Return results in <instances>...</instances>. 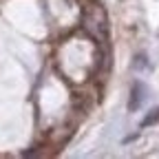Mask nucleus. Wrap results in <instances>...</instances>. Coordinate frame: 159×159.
Wrapping results in <instances>:
<instances>
[{
  "label": "nucleus",
  "instance_id": "3",
  "mask_svg": "<svg viewBox=\"0 0 159 159\" xmlns=\"http://www.w3.org/2000/svg\"><path fill=\"white\" fill-rule=\"evenodd\" d=\"M157 122H159V106L152 108V111L142 119V126H152V124H157Z\"/></svg>",
  "mask_w": 159,
  "mask_h": 159
},
{
  "label": "nucleus",
  "instance_id": "1",
  "mask_svg": "<svg viewBox=\"0 0 159 159\" xmlns=\"http://www.w3.org/2000/svg\"><path fill=\"white\" fill-rule=\"evenodd\" d=\"M82 25H84V31L95 42H106L108 40V16H106V9L97 0H91L84 7Z\"/></svg>",
  "mask_w": 159,
  "mask_h": 159
},
{
  "label": "nucleus",
  "instance_id": "2",
  "mask_svg": "<svg viewBox=\"0 0 159 159\" xmlns=\"http://www.w3.org/2000/svg\"><path fill=\"white\" fill-rule=\"evenodd\" d=\"M142 99H144V86L142 84H135L133 91H130V102H128V108L130 111H137L139 104H142Z\"/></svg>",
  "mask_w": 159,
  "mask_h": 159
}]
</instances>
